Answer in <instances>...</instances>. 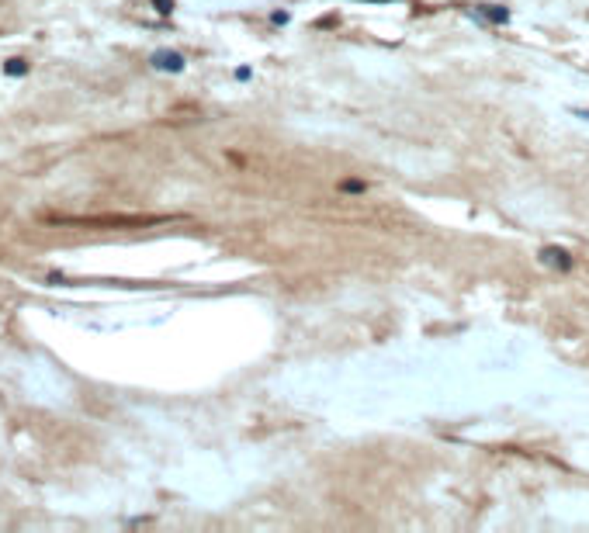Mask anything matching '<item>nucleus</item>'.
<instances>
[{"label": "nucleus", "instance_id": "nucleus-1", "mask_svg": "<svg viewBox=\"0 0 589 533\" xmlns=\"http://www.w3.org/2000/svg\"><path fill=\"white\" fill-rule=\"evenodd\" d=\"M21 70H25V63H21V59H15V63L8 66V73H21Z\"/></svg>", "mask_w": 589, "mask_h": 533}]
</instances>
